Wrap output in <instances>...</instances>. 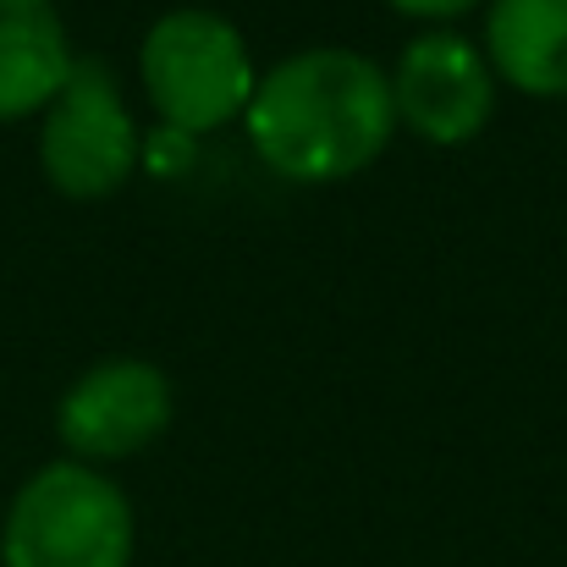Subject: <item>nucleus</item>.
Returning a JSON list of instances; mask_svg holds the SVG:
<instances>
[{
    "label": "nucleus",
    "mask_w": 567,
    "mask_h": 567,
    "mask_svg": "<svg viewBox=\"0 0 567 567\" xmlns=\"http://www.w3.org/2000/svg\"><path fill=\"white\" fill-rule=\"evenodd\" d=\"M254 155L287 183H342L375 166L396 133L391 78L348 44L276 61L243 111Z\"/></svg>",
    "instance_id": "obj_1"
},
{
    "label": "nucleus",
    "mask_w": 567,
    "mask_h": 567,
    "mask_svg": "<svg viewBox=\"0 0 567 567\" xmlns=\"http://www.w3.org/2000/svg\"><path fill=\"white\" fill-rule=\"evenodd\" d=\"M133 502L100 468L61 457L22 480L0 524V567H133Z\"/></svg>",
    "instance_id": "obj_2"
},
{
    "label": "nucleus",
    "mask_w": 567,
    "mask_h": 567,
    "mask_svg": "<svg viewBox=\"0 0 567 567\" xmlns=\"http://www.w3.org/2000/svg\"><path fill=\"white\" fill-rule=\"evenodd\" d=\"M138 78L161 122L183 138L243 116L259 83L243 28L204 6H177L150 22L138 44Z\"/></svg>",
    "instance_id": "obj_3"
},
{
    "label": "nucleus",
    "mask_w": 567,
    "mask_h": 567,
    "mask_svg": "<svg viewBox=\"0 0 567 567\" xmlns=\"http://www.w3.org/2000/svg\"><path fill=\"white\" fill-rule=\"evenodd\" d=\"M138 127L100 55H78L39 122V166L66 198H111L138 166Z\"/></svg>",
    "instance_id": "obj_4"
},
{
    "label": "nucleus",
    "mask_w": 567,
    "mask_h": 567,
    "mask_svg": "<svg viewBox=\"0 0 567 567\" xmlns=\"http://www.w3.org/2000/svg\"><path fill=\"white\" fill-rule=\"evenodd\" d=\"M391 105L408 133L424 144L457 150L468 144L496 111V72L474 39L457 28H430L402 44L391 66Z\"/></svg>",
    "instance_id": "obj_5"
},
{
    "label": "nucleus",
    "mask_w": 567,
    "mask_h": 567,
    "mask_svg": "<svg viewBox=\"0 0 567 567\" xmlns=\"http://www.w3.org/2000/svg\"><path fill=\"white\" fill-rule=\"evenodd\" d=\"M172 424V380L150 359H100L66 385L55 408L61 446L78 463H122Z\"/></svg>",
    "instance_id": "obj_6"
},
{
    "label": "nucleus",
    "mask_w": 567,
    "mask_h": 567,
    "mask_svg": "<svg viewBox=\"0 0 567 567\" xmlns=\"http://www.w3.org/2000/svg\"><path fill=\"white\" fill-rule=\"evenodd\" d=\"M485 61L529 100H567V0H491Z\"/></svg>",
    "instance_id": "obj_7"
},
{
    "label": "nucleus",
    "mask_w": 567,
    "mask_h": 567,
    "mask_svg": "<svg viewBox=\"0 0 567 567\" xmlns=\"http://www.w3.org/2000/svg\"><path fill=\"white\" fill-rule=\"evenodd\" d=\"M72 61L78 55L55 0H0V122L44 111Z\"/></svg>",
    "instance_id": "obj_8"
},
{
    "label": "nucleus",
    "mask_w": 567,
    "mask_h": 567,
    "mask_svg": "<svg viewBox=\"0 0 567 567\" xmlns=\"http://www.w3.org/2000/svg\"><path fill=\"white\" fill-rule=\"evenodd\" d=\"M385 6H396L402 17H419V22H452V17L474 11L480 0H385Z\"/></svg>",
    "instance_id": "obj_9"
}]
</instances>
